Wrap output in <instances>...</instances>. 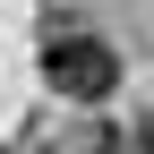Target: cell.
<instances>
[{"label": "cell", "instance_id": "obj_2", "mask_svg": "<svg viewBox=\"0 0 154 154\" xmlns=\"http://www.w3.org/2000/svg\"><path fill=\"white\" fill-rule=\"evenodd\" d=\"M137 154H154V128H146V137H137Z\"/></svg>", "mask_w": 154, "mask_h": 154}, {"label": "cell", "instance_id": "obj_1", "mask_svg": "<svg viewBox=\"0 0 154 154\" xmlns=\"http://www.w3.org/2000/svg\"><path fill=\"white\" fill-rule=\"evenodd\" d=\"M43 86L69 94V103H111L120 60H111V43H94V34H51L43 43Z\"/></svg>", "mask_w": 154, "mask_h": 154}]
</instances>
